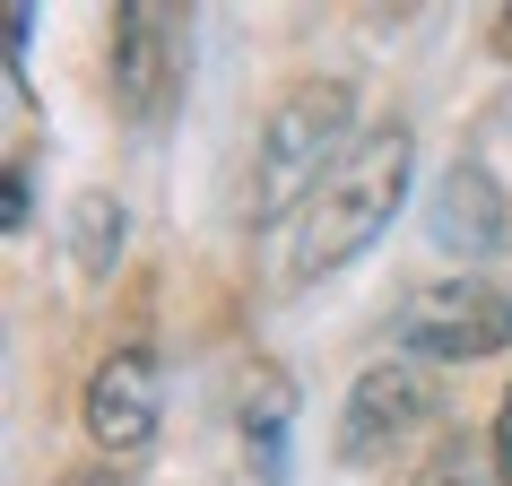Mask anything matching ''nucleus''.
<instances>
[{"instance_id":"1","label":"nucleus","mask_w":512,"mask_h":486,"mask_svg":"<svg viewBox=\"0 0 512 486\" xmlns=\"http://www.w3.org/2000/svg\"><path fill=\"white\" fill-rule=\"evenodd\" d=\"M408 174H417V131H408V122H382V131L356 139L348 165L296 209V235H287V287H313V278L348 270L356 252L400 217Z\"/></svg>"},{"instance_id":"2","label":"nucleus","mask_w":512,"mask_h":486,"mask_svg":"<svg viewBox=\"0 0 512 486\" xmlns=\"http://www.w3.org/2000/svg\"><path fill=\"white\" fill-rule=\"evenodd\" d=\"M356 148V87L348 79H304L287 87L270 105V122H261V157H252V217L270 226V217H287L296 226V209L313 200V191L348 165Z\"/></svg>"},{"instance_id":"3","label":"nucleus","mask_w":512,"mask_h":486,"mask_svg":"<svg viewBox=\"0 0 512 486\" xmlns=\"http://www.w3.org/2000/svg\"><path fill=\"white\" fill-rule=\"evenodd\" d=\"M191 70V18L165 0H122L113 9V105L131 131H165L183 105Z\"/></svg>"},{"instance_id":"4","label":"nucleus","mask_w":512,"mask_h":486,"mask_svg":"<svg viewBox=\"0 0 512 486\" xmlns=\"http://www.w3.org/2000/svg\"><path fill=\"white\" fill-rule=\"evenodd\" d=\"M512 348V296L495 278H443L400 304V356L417 365H478Z\"/></svg>"},{"instance_id":"5","label":"nucleus","mask_w":512,"mask_h":486,"mask_svg":"<svg viewBox=\"0 0 512 486\" xmlns=\"http://www.w3.org/2000/svg\"><path fill=\"white\" fill-rule=\"evenodd\" d=\"M79 417H87V443H96L105 460L148 452V443H157V417H165V374H157V356H148V348H113L105 365L87 374Z\"/></svg>"},{"instance_id":"6","label":"nucleus","mask_w":512,"mask_h":486,"mask_svg":"<svg viewBox=\"0 0 512 486\" xmlns=\"http://www.w3.org/2000/svg\"><path fill=\"white\" fill-rule=\"evenodd\" d=\"M426 408H434V382L417 374V356H391V365H365L348 391V408H339V460H382L400 434L426 426Z\"/></svg>"},{"instance_id":"7","label":"nucleus","mask_w":512,"mask_h":486,"mask_svg":"<svg viewBox=\"0 0 512 486\" xmlns=\"http://www.w3.org/2000/svg\"><path fill=\"white\" fill-rule=\"evenodd\" d=\"M426 235L434 252H452V261H486V252H504L512 243V191L486 174L478 157H460L426 200Z\"/></svg>"},{"instance_id":"8","label":"nucleus","mask_w":512,"mask_h":486,"mask_svg":"<svg viewBox=\"0 0 512 486\" xmlns=\"http://www.w3.org/2000/svg\"><path fill=\"white\" fill-rule=\"evenodd\" d=\"M287 434H296V382H287V374H252V400H243V452H252L261 486H287Z\"/></svg>"},{"instance_id":"9","label":"nucleus","mask_w":512,"mask_h":486,"mask_svg":"<svg viewBox=\"0 0 512 486\" xmlns=\"http://www.w3.org/2000/svg\"><path fill=\"white\" fill-rule=\"evenodd\" d=\"M122 235H131V217H122L113 191H79V200H70V261H79V278L105 287V278L122 270Z\"/></svg>"},{"instance_id":"10","label":"nucleus","mask_w":512,"mask_h":486,"mask_svg":"<svg viewBox=\"0 0 512 486\" xmlns=\"http://www.w3.org/2000/svg\"><path fill=\"white\" fill-rule=\"evenodd\" d=\"M408 486H486V460H478L469 434H452V443H434V452H426V469H417Z\"/></svg>"},{"instance_id":"11","label":"nucleus","mask_w":512,"mask_h":486,"mask_svg":"<svg viewBox=\"0 0 512 486\" xmlns=\"http://www.w3.org/2000/svg\"><path fill=\"white\" fill-rule=\"evenodd\" d=\"M27 217H35V191H27V165H9V174H0V226H9V235H27Z\"/></svg>"},{"instance_id":"12","label":"nucleus","mask_w":512,"mask_h":486,"mask_svg":"<svg viewBox=\"0 0 512 486\" xmlns=\"http://www.w3.org/2000/svg\"><path fill=\"white\" fill-rule=\"evenodd\" d=\"M486 460H495V478L512 486V391L495 400V426H486Z\"/></svg>"},{"instance_id":"13","label":"nucleus","mask_w":512,"mask_h":486,"mask_svg":"<svg viewBox=\"0 0 512 486\" xmlns=\"http://www.w3.org/2000/svg\"><path fill=\"white\" fill-rule=\"evenodd\" d=\"M27 35H35V9H27V0H18V9H9V61L27 53Z\"/></svg>"},{"instance_id":"14","label":"nucleus","mask_w":512,"mask_h":486,"mask_svg":"<svg viewBox=\"0 0 512 486\" xmlns=\"http://www.w3.org/2000/svg\"><path fill=\"white\" fill-rule=\"evenodd\" d=\"M495 53H512V9H495Z\"/></svg>"}]
</instances>
